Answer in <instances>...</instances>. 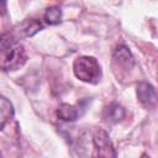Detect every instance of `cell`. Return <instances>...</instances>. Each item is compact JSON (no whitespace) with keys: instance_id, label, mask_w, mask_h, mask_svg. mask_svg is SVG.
<instances>
[{"instance_id":"obj_10","label":"cell","mask_w":158,"mask_h":158,"mask_svg":"<svg viewBox=\"0 0 158 158\" xmlns=\"http://www.w3.org/2000/svg\"><path fill=\"white\" fill-rule=\"evenodd\" d=\"M43 20L47 25L54 26L60 23L62 21V10L58 6H49L48 9H46L44 15H43Z\"/></svg>"},{"instance_id":"obj_8","label":"cell","mask_w":158,"mask_h":158,"mask_svg":"<svg viewBox=\"0 0 158 158\" xmlns=\"http://www.w3.org/2000/svg\"><path fill=\"white\" fill-rule=\"evenodd\" d=\"M79 115H80V112H79L78 106H74V105H70L67 102H62L57 109V117L65 122L75 121Z\"/></svg>"},{"instance_id":"obj_1","label":"cell","mask_w":158,"mask_h":158,"mask_svg":"<svg viewBox=\"0 0 158 158\" xmlns=\"http://www.w3.org/2000/svg\"><path fill=\"white\" fill-rule=\"evenodd\" d=\"M27 60L25 47L12 33H2L0 41V64L4 72L17 70Z\"/></svg>"},{"instance_id":"obj_9","label":"cell","mask_w":158,"mask_h":158,"mask_svg":"<svg viewBox=\"0 0 158 158\" xmlns=\"http://www.w3.org/2000/svg\"><path fill=\"white\" fill-rule=\"evenodd\" d=\"M0 117H1V125H0L1 130H4L6 122L14 117V106L5 96H1L0 99Z\"/></svg>"},{"instance_id":"obj_4","label":"cell","mask_w":158,"mask_h":158,"mask_svg":"<svg viewBox=\"0 0 158 158\" xmlns=\"http://www.w3.org/2000/svg\"><path fill=\"white\" fill-rule=\"evenodd\" d=\"M112 63L117 68H123V70H130L135 64V58L125 44H120L116 47L112 54Z\"/></svg>"},{"instance_id":"obj_5","label":"cell","mask_w":158,"mask_h":158,"mask_svg":"<svg viewBox=\"0 0 158 158\" xmlns=\"http://www.w3.org/2000/svg\"><path fill=\"white\" fill-rule=\"evenodd\" d=\"M136 94H137L138 101L142 105L151 106V105H154L158 101V95L156 93V89L153 88L152 84H149L147 81H139L137 84Z\"/></svg>"},{"instance_id":"obj_2","label":"cell","mask_w":158,"mask_h":158,"mask_svg":"<svg viewBox=\"0 0 158 158\" xmlns=\"http://www.w3.org/2000/svg\"><path fill=\"white\" fill-rule=\"evenodd\" d=\"M73 73L75 78L88 84H98L102 70L98 59L91 56H79L73 62Z\"/></svg>"},{"instance_id":"obj_3","label":"cell","mask_w":158,"mask_h":158,"mask_svg":"<svg viewBox=\"0 0 158 158\" xmlns=\"http://www.w3.org/2000/svg\"><path fill=\"white\" fill-rule=\"evenodd\" d=\"M91 158H116V151L105 130H96L93 135Z\"/></svg>"},{"instance_id":"obj_6","label":"cell","mask_w":158,"mask_h":158,"mask_svg":"<svg viewBox=\"0 0 158 158\" xmlns=\"http://www.w3.org/2000/svg\"><path fill=\"white\" fill-rule=\"evenodd\" d=\"M16 33L22 37H31L43 30V23L37 19H26L16 26ZM19 36H16L19 38Z\"/></svg>"},{"instance_id":"obj_7","label":"cell","mask_w":158,"mask_h":158,"mask_svg":"<svg viewBox=\"0 0 158 158\" xmlns=\"http://www.w3.org/2000/svg\"><path fill=\"white\" fill-rule=\"evenodd\" d=\"M125 116H126V110L117 102H111L109 106L104 109V112H102L104 120L110 123L120 122L121 120L125 118Z\"/></svg>"}]
</instances>
